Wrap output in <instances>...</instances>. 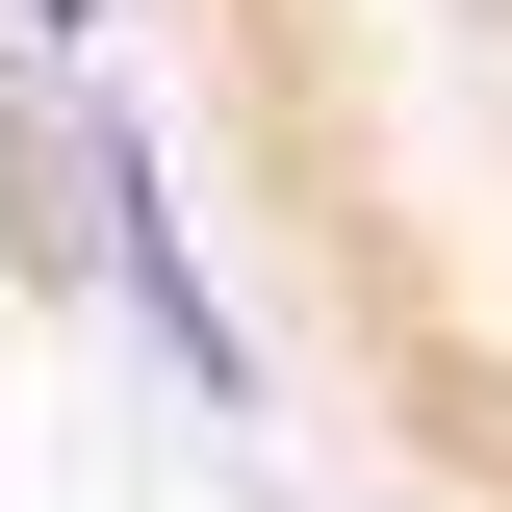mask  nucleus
I'll return each instance as SVG.
<instances>
[{
	"label": "nucleus",
	"mask_w": 512,
	"mask_h": 512,
	"mask_svg": "<svg viewBox=\"0 0 512 512\" xmlns=\"http://www.w3.org/2000/svg\"><path fill=\"white\" fill-rule=\"evenodd\" d=\"M77 282L154 333V384H180V410H256V308L205 282V205H180V154L128 128V77H103V154H77Z\"/></svg>",
	"instance_id": "1"
},
{
	"label": "nucleus",
	"mask_w": 512,
	"mask_h": 512,
	"mask_svg": "<svg viewBox=\"0 0 512 512\" xmlns=\"http://www.w3.org/2000/svg\"><path fill=\"white\" fill-rule=\"evenodd\" d=\"M0 52H52V77H103V52H128V0H0Z\"/></svg>",
	"instance_id": "2"
}]
</instances>
